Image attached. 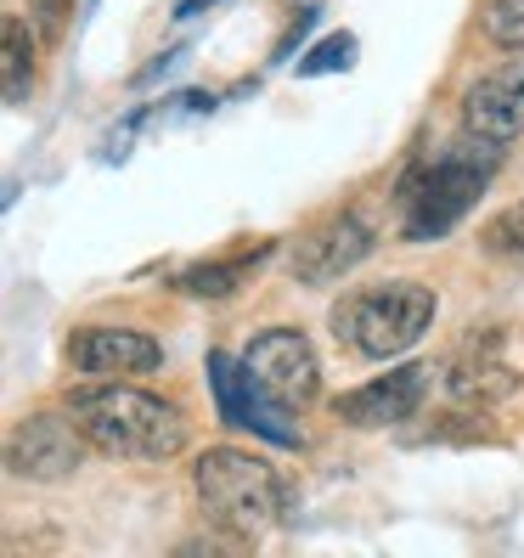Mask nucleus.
Returning <instances> with one entry per match:
<instances>
[{"instance_id": "1", "label": "nucleus", "mask_w": 524, "mask_h": 558, "mask_svg": "<svg viewBox=\"0 0 524 558\" xmlns=\"http://www.w3.org/2000/svg\"><path fill=\"white\" fill-rule=\"evenodd\" d=\"M502 163V142L490 136H474V130H463L456 142H446L440 153L417 158L412 170L401 175V232L412 243H429V238H446L456 220H463L474 209V198L490 186V175H497Z\"/></svg>"}, {"instance_id": "2", "label": "nucleus", "mask_w": 524, "mask_h": 558, "mask_svg": "<svg viewBox=\"0 0 524 558\" xmlns=\"http://www.w3.org/2000/svg\"><path fill=\"white\" fill-rule=\"evenodd\" d=\"M69 417L80 423V435L108 451V457H130V463H163L186 446V417L130 384H90L69 396Z\"/></svg>"}, {"instance_id": "3", "label": "nucleus", "mask_w": 524, "mask_h": 558, "mask_svg": "<svg viewBox=\"0 0 524 558\" xmlns=\"http://www.w3.org/2000/svg\"><path fill=\"white\" fill-rule=\"evenodd\" d=\"M192 490H198V508L215 531L226 536H266L282 519V474L254 451L237 446H215L198 457L192 469Z\"/></svg>"}, {"instance_id": "4", "label": "nucleus", "mask_w": 524, "mask_h": 558, "mask_svg": "<svg viewBox=\"0 0 524 558\" xmlns=\"http://www.w3.org/2000/svg\"><path fill=\"white\" fill-rule=\"evenodd\" d=\"M435 311H440L435 288H423V282H373V288L344 293V305L333 311V333L355 355L389 361V355H406L423 333H429Z\"/></svg>"}, {"instance_id": "5", "label": "nucleus", "mask_w": 524, "mask_h": 558, "mask_svg": "<svg viewBox=\"0 0 524 558\" xmlns=\"http://www.w3.org/2000/svg\"><path fill=\"white\" fill-rule=\"evenodd\" d=\"M243 367L282 407H310L316 389H321V361H316V350L300 327H271V333H259L243 350Z\"/></svg>"}, {"instance_id": "6", "label": "nucleus", "mask_w": 524, "mask_h": 558, "mask_svg": "<svg viewBox=\"0 0 524 558\" xmlns=\"http://www.w3.org/2000/svg\"><path fill=\"white\" fill-rule=\"evenodd\" d=\"M209 384H215V401H220V423L254 429V435H266L271 446H300V435L288 429V407L271 401L266 389L254 384V373L243 367V355L232 361L226 350H215L209 355Z\"/></svg>"}, {"instance_id": "7", "label": "nucleus", "mask_w": 524, "mask_h": 558, "mask_svg": "<svg viewBox=\"0 0 524 558\" xmlns=\"http://www.w3.org/2000/svg\"><path fill=\"white\" fill-rule=\"evenodd\" d=\"M373 254V226L362 215H333V220H321L316 232H305L300 243H293L288 254V271L300 277V282H339L344 271H355L362 259Z\"/></svg>"}, {"instance_id": "8", "label": "nucleus", "mask_w": 524, "mask_h": 558, "mask_svg": "<svg viewBox=\"0 0 524 558\" xmlns=\"http://www.w3.org/2000/svg\"><path fill=\"white\" fill-rule=\"evenodd\" d=\"M80 457H85V435H80V423L74 417H23L12 440H7V463L12 474L23 480H69L80 469Z\"/></svg>"}, {"instance_id": "9", "label": "nucleus", "mask_w": 524, "mask_h": 558, "mask_svg": "<svg viewBox=\"0 0 524 558\" xmlns=\"http://www.w3.org/2000/svg\"><path fill=\"white\" fill-rule=\"evenodd\" d=\"M463 130L490 142H513L524 136V51H513V62L490 69L468 85L463 96Z\"/></svg>"}, {"instance_id": "10", "label": "nucleus", "mask_w": 524, "mask_h": 558, "mask_svg": "<svg viewBox=\"0 0 524 558\" xmlns=\"http://www.w3.org/2000/svg\"><path fill=\"white\" fill-rule=\"evenodd\" d=\"M69 361L90 378H142L163 367V350L136 327H85L69 344Z\"/></svg>"}, {"instance_id": "11", "label": "nucleus", "mask_w": 524, "mask_h": 558, "mask_svg": "<svg viewBox=\"0 0 524 558\" xmlns=\"http://www.w3.org/2000/svg\"><path fill=\"white\" fill-rule=\"evenodd\" d=\"M423 384H429L423 367H395L389 378H373L362 389H350V396H339L333 412L339 423H355V429H389V423H406L423 407Z\"/></svg>"}, {"instance_id": "12", "label": "nucleus", "mask_w": 524, "mask_h": 558, "mask_svg": "<svg viewBox=\"0 0 524 558\" xmlns=\"http://www.w3.org/2000/svg\"><path fill=\"white\" fill-rule=\"evenodd\" d=\"M497 333H485V339H474L463 355L451 361V396H463V401H485V396H502V389H513V373L497 361Z\"/></svg>"}, {"instance_id": "13", "label": "nucleus", "mask_w": 524, "mask_h": 558, "mask_svg": "<svg viewBox=\"0 0 524 558\" xmlns=\"http://www.w3.org/2000/svg\"><path fill=\"white\" fill-rule=\"evenodd\" d=\"M266 259V248H254V254H237V259H215V266H192L181 271V293H192V300H226V293H237V282Z\"/></svg>"}, {"instance_id": "14", "label": "nucleus", "mask_w": 524, "mask_h": 558, "mask_svg": "<svg viewBox=\"0 0 524 558\" xmlns=\"http://www.w3.org/2000/svg\"><path fill=\"white\" fill-rule=\"evenodd\" d=\"M28 85H35V51H28V28L23 17H7V102L23 108Z\"/></svg>"}, {"instance_id": "15", "label": "nucleus", "mask_w": 524, "mask_h": 558, "mask_svg": "<svg viewBox=\"0 0 524 558\" xmlns=\"http://www.w3.org/2000/svg\"><path fill=\"white\" fill-rule=\"evenodd\" d=\"M485 40L502 51H524V0H490L485 7Z\"/></svg>"}, {"instance_id": "16", "label": "nucleus", "mask_w": 524, "mask_h": 558, "mask_svg": "<svg viewBox=\"0 0 524 558\" xmlns=\"http://www.w3.org/2000/svg\"><path fill=\"white\" fill-rule=\"evenodd\" d=\"M350 57H355V40H350V35H327L316 51H305L300 74H305V80H316V74H339V69H350Z\"/></svg>"}, {"instance_id": "17", "label": "nucleus", "mask_w": 524, "mask_h": 558, "mask_svg": "<svg viewBox=\"0 0 524 558\" xmlns=\"http://www.w3.org/2000/svg\"><path fill=\"white\" fill-rule=\"evenodd\" d=\"M485 248L490 254H524V204L519 209H502L497 220L485 226Z\"/></svg>"}, {"instance_id": "18", "label": "nucleus", "mask_w": 524, "mask_h": 558, "mask_svg": "<svg viewBox=\"0 0 524 558\" xmlns=\"http://www.w3.org/2000/svg\"><path fill=\"white\" fill-rule=\"evenodd\" d=\"M35 7H40V28H46L51 40H57L62 28H69V17H74V0H35Z\"/></svg>"}, {"instance_id": "19", "label": "nucleus", "mask_w": 524, "mask_h": 558, "mask_svg": "<svg viewBox=\"0 0 524 558\" xmlns=\"http://www.w3.org/2000/svg\"><path fill=\"white\" fill-rule=\"evenodd\" d=\"M209 7H215V0H181L175 17H198V12H209Z\"/></svg>"}]
</instances>
